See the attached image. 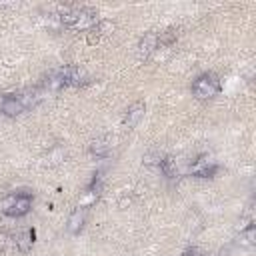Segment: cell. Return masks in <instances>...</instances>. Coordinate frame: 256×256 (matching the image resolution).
<instances>
[{
    "instance_id": "6da1fadb",
    "label": "cell",
    "mask_w": 256,
    "mask_h": 256,
    "mask_svg": "<svg viewBox=\"0 0 256 256\" xmlns=\"http://www.w3.org/2000/svg\"><path fill=\"white\" fill-rule=\"evenodd\" d=\"M60 20L66 28L88 30L98 24V14L92 8H72V10H64L60 14Z\"/></svg>"
},
{
    "instance_id": "7a4b0ae2",
    "label": "cell",
    "mask_w": 256,
    "mask_h": 256,
    "mask_svg": "<svg viewBox=\"0 0 256 256\" xmlns=\"http://www.w3.org/2000/svg\"><path fill=\"white\" fill-rule=\"evenodd\" d=\"M84 78V72L78 68V66H62L58 70H54L48 80H46V86L50 90H58V88H64V86H78Z\"/></svg>"
},
{
    "instance_id": "3957f363",
    "label": "cell",
    "mask_w": 256,
    "mask_h": 256,
    "mask_svg": "<svg viewBox=\"0 0 256 256\" xmlns=\"http://www.w3.org/2000/svg\"><path fill=\"white\" fill-rule=\"evenodd\" d=\"M30 206H32V196L28 192H14L10 196H6L2 202H0V210L6 214V216H24L30 212Z\"/></svg>"
},
{
    "instance_id": "277c9868",
    "label": "cell",
    "mask_w": 256,
    "mask_h": 256,
    "mask_svg": "<svg viewBox=\"0 0 256 256\" xmlns=\"http://www.w3.org/2000/svg\"><path fill=\"white\" fill-rule=\"evenodd\" d=\"M218 90H220V80L214 74H200L192 84V92L196 98H212Z\"/></svg>"
},
{
    "instance_id": "5b68a950",
    "label": "cell",
    "mask_w": 256,
    "mask_h": 256,
    "mask_svg": "<svg viewBox=\"0 0 256 256\" xmlns=\"http://www.w3.org/2000/svg\"><path fill=\"white\" fill-rule=\"evenodd\" d=\"M218 166L208 158V156H200L192 166H190V172L194 176H200V178H212L216 174Z\"/></svg>"
},
{
    "instance_id": "8992f818",
    "label": "cell",
    "mask_w": 256,
    "mask_h": 256,
    "mask_svg": "<svg viewBox=\"0 0 256 256\" xmlns=\"http://www.w3.org/2000/svg\"><path fill=\"white\" fill-rule=\"evenodd\" d=\"M24 104L20 102L18 96H12V94H2L0 96V112L6 114V116H16L20 112H24Z\"/></svg>"
},
{
    "instance_id": "52a82bcc",
    "label": "cell",
    "mask_w": 256,
    "mask_h": 256,
    "mask_svg": "<svg viewBox=\"0 0 256 256\" xmlns=\"http://www.w3.org/2000/svg\"><path fill=\"white\" fill-rule=\"evenodd\" d=\"M156 48H158V34L156 32L144 34L138 42V58H148Z\"/></svg>"
},
{
    "instance_id": "ba28073f",
    "label": "cell",
    "mask_w": 256,
    "mask_h": 256,
    "mask_svg": "<svg viewBox=\"0 0 256 256\" xmlns=\"http://www.w3.org/2000/svg\"><path fill=\"white\" fill-rule=\"evenodd\" d=\"M144 104L142 102H134L128 110H126V114H124V124L128 126V128H134L140 120H142V116H144Z\"/></svg>"
},
{
    "instance_id": "9c48e42d",
    "label": "cell",
    "mask_w": 256,
    "mask_h": 256,
    "mask_svg": "<svg viewBox=\"0 0 256 256\" xmlns=\"http://www.w3.org/2000/svg\"><path fill=\"white\" fill-rule=\"evenodd\" d=\"M82 224H84V208L78 206V208L70 214V218H68V232H70V234H78V232L82 230Z\"/></svg>"
},
{
    "instance_id": "30bf717a",
    "label": "cell",
    "mask_w": 256,
    "mask_h": 256,
    "mask_svg": "<svg viewBox=\"0 0 256 256\" xmlns=\"http://www.w3.org/2000/svg\"><path fill=\"white\" fill-rule=\"evenodd\" d=\"M110 148H112V144H110V140L108 138H96L92 144H90V152L96 156V158H104V156H108V152H110Z\"/></svg>"
},
{
    "instance_id": "8fae6325",
    "label": "cell",
    "mask_w": 256,
    "mask_h": 256,
    "mask_svg": "<svg viewBox=\"0 0 256 256\" xmlns=\"http://www.w3.org/2000/svg\"><path fill=\"white\" fill-rule=\"evenodd\" d=\"M34 244V230H24L20 234H16V248L20 252H28Z\"/></svg>"
},
{
    "instance_id": "7c38bea8",
    "label": "cell",
    "mask_w": 256,
    "mask_h": 256,
    "mask_svg": "<svg viewBox=\"0 0 256 256\" xmlns=\"http://www.w3.org/2000/svg\"><path fill=\"white\" fill-rule=\"evenodd\" d=\"M158 168L162 170V174H164L166 178H176V176H178L176 160H174V158H170V156H164V158H162V162L158 164Z\"/></svg>"
},
{
    "instance_id": "4fadbf2b",
    "label": "cell",
    "mask_w": 256,
    "mask_h": 256,
    "mask_svg": "<svg viewBox=\"0 0 256 256\" xmlns=\"http://www.w3.org/2000/svg\"><path fill=\"white\" fill-rule=\"evenodd\" d=\"M238 242H240V246H244V248H252V246L256 244V228H254V226H248L246 230H242Z\"/></svg>"
},
{
    "instance_id": "5bb4252c",
    "label": "cell",
    "mask_w": 256,
    "mask_h": 256,
    "mask_svg": "<svg viewBox=\"0 0 256 256\" xmlns=\"http://www.w3.org/2000/svg\"><path fill=\"white\" fill-rule=\"evenodd\" d=\"M162 158H164L162 154L154 152V154H146V156H144V162H146V164H160V162H162Z\"/></svg>"
},
{
    "instance_id": "9a60e30c",
    "label": "cell",
    "mask_w": 256,
    "mask_h": 256,
    "mask_svg": "<svg viewBox=\"0 0 256 256\" xmlns=\"http://www.w3.org/2000/svg\"><path fill=\"white\" fill-rule=\"evenodd\" d=\"M8 240H10V238H8V234H6V232H0V252L8 246Z\"/></svg>"
},
{
    "instance_id": "2e32d148",
    "label": "cell",
    "mask_w": 256,
    "mask_h": 256,
    "mask_svg": "<svg viewBox=\"0 0 256 256\" xmlns=\"http://www.w3.org/2000/svg\"><path fill=\"white\" fill-rule=\"evenodd\" d=\"M182 256H202V252L198 248H188V250L182 252Z\"/></svg>"
}]
</instances>
